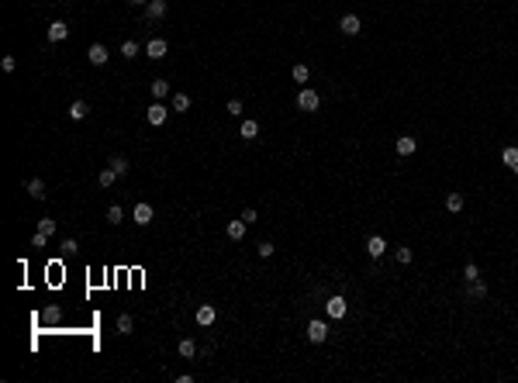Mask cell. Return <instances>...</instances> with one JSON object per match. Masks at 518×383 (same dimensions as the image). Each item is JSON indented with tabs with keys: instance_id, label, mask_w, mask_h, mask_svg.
I'll return each mask as SVG.
<instances>
[{
	"instance_id": "1",
	"label": "cell",
	"mask_w": 518,
	"mask_h": 383,
	"mask_svg": "<svg viewBox=\"0 0 518 383\" xmlns=\"http://www.w3.org/2000/svg\"><path fill=\"white\" fill-rule=\"evenodd\" d=\"M166 52H169L166 38H149V42H145V56H149V59H166Z\"/></svg>"
},
{
	"instance_id": "2",
	"label": "cell",
	"mask_w": 518,
	"mask_h": 383,
	"mask_svg": "<svg viewBox=\"0 0 518 383\" xmlns=\"http://www.w3.org/2000/svg\"><path fill=\"white\" fill-rule=\"evenodd\" d=\"M152 204H135V211H131V221L138 225V228H145V225H152Z\"/></svg>"
},
{
	"instance_id": "3",
	"label": "cell",
	"mask_w": 518,
	"mask_h": 383,
	"mask_svg": "<svg viewBox=\"0 0 518 383\" xmlns=\"http://www.w3.org/2000/svg\"><path fill=\"white\" fill-rule=\"evenodd\" d=\"M325 311H328V318H346V311H349V304H346V297H328L325 300Z\"/></svg>"
},
{
	"instance_id": "4",
	"label": "cell",
	"mask_w": 518,
	"mask_h": 383,
	"mask_svg": "<svg viewBox=\"0 0 518 383\" xmlns=\"http://www.w3.org/2000/svg\"><path fill=\"white\" fill-rule=\"evenodd\" d=\"M318 104H321V97H318V93H314V90H301V93H297V107H301V111H318Z\"/></svg>"
},
{
	"instance_id": "5",
	"label": "cell",
	"mask_w": 518,
	"mask_h": 383,
	"mask_svg": "<svg viewBox=\"0 0 518 383\" xmlns=\"http://www.w3.org/2000/svg\"><path fill=\"white\" fill-rule=\"evenodd\" d=\"M145 118H149V124L159 128V124H166V118H169V107H162V100H155L152 107L145 111Z\"/></svg>"
},
{
	"instance_id": "6",
	"label": "cell",
	"mask_w": 518,
	"mask_h": 383,
	"mask_svg": "<svg viewBox=\"0 0 518 383\" xmlns=\"http://www.w3.org/2000/svg\"><path fill=\"white\" fill-rule=\"evenodd\" d=\"M366 252H370V259H384V252H387L384 235H370V238H366Z\"/></svg>"
},
{
	"instance_id": "7",
	"label": "cell",
	"mask_w": 518,
	"mask_h": 383,
	"mask_svg": "<svg viewBox=\"0 0 518 383\" xmlns=\"http://www.w3.org/2000/svg\"><path fill=\"white\" fill-rule=\"evenodd\" d=\"M307 338H311V342H325V338H328V324L321 321V318L307 321Z\"/></svg>"
},
{
	"instance_id": "8",
	"label": "cell",
	"mask_w": 518,
	"mask_h": 383,
	"mask_svg": "<svg viewBox=\"0 0 518 383\" xmlns=\"http://www.w3.org/2000/svg\"><path fill=\"white\" fill-rule=\"evenodd\" d=\"M338 31H342V35H360V31H363V25H360V18H356V14H342Z\"/></svg>"
},
{
	"instance_id": "9",
	"label": "cell",
	"mask_w": 518,
	"mask_h": 383,
	"mask_svg": "<svg viewBox=\"0 0 518 383\" xmlns=\"http://www.w3.org/2000/svg\"><path fill=\"white\" fill-rule=\"evenodd\" d=\"M245 228H249V225H245L242 218H239V221H228V225H225V235L232 238V242H242V238H245Z\"/></svg>"
},
{
	"instance_id": "10",
	"label": "cell",
	"mask_w": 518,
	"mask_h": 383,
	"mask_svg": "<svg viewBox=\"0 0 518 383\" xmlns=\"http://www.w3.org/2000/svg\"><path fill=\"white\" fill-rule=\"evenodd\" d=\"M194 318H197V324H204V328H208V324H214V318H218V311H214V304H201Z\"/></svg>"
},
{
	"instance_id": "11",
	"label": "cell",
	"mask_w": 518,
	"mask_h": 383,
	"mask_svg": "<svg viewBox=\"0 0 518 383\" xmlns=\"http://www.w3.org/2000/svg\"><path fill=\"white\" fill-rule=\"evenodd\" d=\"M87 59H90L93 66H104V62H107V49H104L100 42H93L90 49H87Z\"/></svg>"
},
{
	"instance_id": "12",
	"label": "cell",
	"mask_w": 518,
	"mask_h": 383,
	"mask_svg": "<svg viewBox=\"0 0 518 383\" xmlns=\"http://www.w3.org/2000/svg\"><path fill=\"white\" fill-rule=\"evenodd\" d=\"M162 14H166V0H149V4H145V18H149V21H159Z\"/></svg>"
},
{
	"instance_id": "13",
	"label": "cell",
	"mask_w": 518,
	"mask_h": 383,
	"mask_svg": "<svg viewBox=\"0 0 518 383\" xmlns=\"http://www.w3.org/2000/svg\"><path fill=\"white\" fill-rule=\"evenodd\" d=\"M394 148H397V155H415V148H418V142H415L411 135H401Z\"/></svg>"
},
{
	"instance_id": "14",
	"label": "cell",
	"mask_w": 518,
	"mask_h": 383,
	"mask_svg": "<svg viewBox=\"0 0 518 383\" xmlns=\"http://www.w3.org/2000/svg\"><path fill=\"white\" fill-rule=\"evenodd\" d=\"M87 114H90V104H87V100H73V104H69V118L73 121H83Z\"/></svg>"
},
{
	"instance_id": "15",
	"label": "cell",
	"mask_w": 518,
	"mask_h": 383,
	"mask_svg": "<svg viewBox=\"0 0 518 383\" xmlns=\"http://www.w3.org/2000/svg\"><path fill=\"white\" fill-rule=\"evenodd\" d=\"M66 35H69L66 21H52L49 25V42H66Z\"/></svg>"
},
{
	"instance_id": "16",
	"label": "cell",
	"mask_w": 518,
	"mask_h": 383,
	"mask_svg": "<svg viewBox=\"0 0 518 383\" xmlns=\"http://www.w3.org/2000/svg\"><path fill=\"white\" fill-rule=\"evenodd\" d=\"M501 162H504V166H508L511 173H518V148H515V145H508L504 152H501Z\"/></svg>"
},
{
	"instance_id": "17",
	"label": "cell",
	"mask_w": 518,
	"mask_h": 383,
	"mask_svg": "<svg viewBox=\"0 0 518 383\" xmlns=\"http://www.w3.org/2000/svg\"><path fill=\"white\" fill-rule=\"evenodd\" d=\"M177 352H180L183 359H194V355H197V342H194V338H180Z\"/></svg>"
},
{
	"instance_id": "18",
	"label": "cell",
	"mask_w": 518,
	"mask_h": 383,
	"mask_svg": "<svg viewBox=\"0 0 518 383\" xmlns=\"http://www.w3.org/2000/svg\"><path fill=\"white\" fill-rule=\"evenodd\" d=\"M466 294L473 297V300H484V297H487V287H484L480 280H470V283H466Z\"/></svg>"
},
{
	"instance_id": "19",
	"label": "cell",
	"mask_w": 518,
	"mask_h": 383,
	"mask_svg": "<svg viewBox=\"0 0 518 383\" xmlns=\"http://www.w3.org/2000/svg\"><path fill=\"white\" fill-rule=\"evenodd\" d=\"M118 179H121V176H118V173H114V169H111V166H107V169H100V173H97V183H100V186H114V183H118Z\"/></svg>"
},
{
	"instance_id": "20",
	"label": "cell",
	"mask_w": 518,
	"mask_h": 383,
	"mask_svg": "<svg viewBox=\"0 0 518 383\" xmlns=\"http://www.w3.org/2000/svg\"><path fill=\"white\" fill-rule=\"evenodd\" d=\"M28 194L35 197V201H45V179H38V176H35V179L28 183Z\"/></svg>"
},
{
	"instance_id": "21",
	"label": "cell",
	"mask_w": 518,
	"mask_h": 383,
	"mask_svg": "<svg viewBox=\"0 0 518 383\" xmlns=\"http://www.w3.org/2000/svg\"><path fill=\"white\" fill-rule=\"evenodd\" d=\"M290 76H294V83H307V80H311V69H307L304 62H297V66L290 69Z\"/></svg>"
},
{
	"instance_id": "22",
	"label": "cell",
	"mask_w": 518,
	"mask_h": 383,
	"mask_svg": "<svg viewBox=\"0 0 518 383\" xmlns=\"http://www.w3.org/2000/svg\"><path fill=\"white\" fill-rule=\"evenodd\" d=\"M149 90H152V97H155V100L169 97V83H166V80H152V87H149Z\"/></svg>"
},
{
	"instance_id": "23",
	"label": "cell",
	"mask_w": 518,
	"mask_h": 383,
	"mask_svg": "<svg viewBox=\"0 0 518 383\" xmlns=\"http://www.w3.org/2000/svg\"><path fill=\"white\" fill-rule=\"evenodd\" d=\"M239 135H242L245 142H252V138L259 135V124H256V121H242V131H239Z\"/></svg>"
},
{
	"instance_id": "24",
	"label": "cell",
	"mask_w": 518,
	"mask_h": 383,
	"mask_svg": "<svg viewBox=\"0 0 518 383\" xmlns=\"http://www.w3.org/2000/svg\"><path fill=\"white\" fill-rule=\"evenodd\" d=\"M107 166H111L118 176H124V173H128V159H124V155H111V162H107Z\"/></svg>"
},
{
	"instance_id": "25",
	"label": "cell",
	"mask_w": 518,
	"mask_h": 383,
	"mask_svg": "<svg viewBox=\"0 0 518 383\" xmlns=\"http://www.w3.org/2000/svg\"><path fill=\"white\" fill-rule=\"evenodd\" d=\"M107 221H111V225H121V221H124V207L121 204H111V207H107Z\"/></svg>"
},
{
	"instance_id": "26",
	"label": "cell",
	"mask_w": 518,
	"mask_h": 383,
	"mask_svg": "<svg viewBox=\"0 0 518 383\" xmlns=\"http://www.w3.org/2000/svg\"><path fill=\"white\" fill-rule=\"evenodd\" d=\"M173 111H183V114L190 111V97L187 93H173Z\"/></svg>"
},
{
	"instance_id": "27",
	"label": "cell",
	"mask_w": 518,
	"mask_h": 383,
	"mask_svg": "<svg viewBox=\"0 0 518 383\" xmlns=\"http://www.w3.org/2000/svg\"><path fill=\"white\" fill-rule=\"evenodd\" d=\"M446 207H449L453 214H459V211H463V194H449V197H446Z\"/></svg>"
},
{
	"instance_id": "28",
	"label": "cell",
	"mask_w": 518,
	"mask_h": 383,
	"mask_svg": "<svg viewBox=\"0 0 518 383\" xmlns=\"http://www.w3.org/2000/svg\"><path fill=\"white\" fill-rule=\"evenodd\" d=\"M131 328H135L131 314H118V331H121V335H131Z\"/></svg>"
},
{
	"instance_id": "29",
	"label": "cell",
	"mask_w": 518,
	"mask_h": 383,
	"mask_svg": "<svg viewBox=\"0 0 518 383\" xmlns=\"http://www.w3.org/2000/svg\"><path fill=\"white\" fill-rule=\"evenodd\" d=\"M463 280L470 283V280H480V269H477V263H466L463 266Z\"/></svg>"
},
{
	"instance_id": "30",
	"label": "cell",
	"mask_w": 518,
	"mask_h": 383,
	"mask_svg": "<svg viewBox=\"0 0 518 383\" xmlns=\"http://www.w3.org/2000/svg\"><path fill=\"white\" fill-rule=\"evenodd\" d=\"M56 228H59V225H56L52 218H42V221H38V232H45V235H56Z\"/></svg>"
},
{
	"instance_id": "31",
	"label": "cell",
	"mask_w": 518,
	"mask_h": 383,
	"mask_svg": "<svg viewBox=\"0 0 518 383\" xmlns=\"http://www.w3.org/2000/svg\"><path fill=\"white\" fill-rule=\"evenodd\" d=\"M121 56H128V59H131V56H138V42H131V38H128V42H121Z\"/></svg>"
},
{
	"instance_id": "32",
	"label": "cell",
	"mask_w": 518,
	"mask_h": 383,
	"mask_svg": "<svg viewBox=\"0 0 518 383\" xmlns=\"http://www.w3.org/2000/svg\"><path fill=\"white\" fill-rule=\"evenodd\" d=\"M45 245H49V235H45V232H35V235H31V249H45Z\"/></svg>"
},
{
	"instance_id": "33",
	"label": "cell",
	"mask_w": 518,
	"mask_h": 383,
	"mask_svg": "<svg viewBox=\"0 0 518 383\" xmlns=\"http://www.w3.org/2000/svg\"><path fill=\"white\" fill-rule=\"evenodd\" d=\"M225 111H228L232 118H242V100H228V104H225Z\"/></svg>"
},
{
	"instance_id": "34",
	"label": "cell",
	"mask_w": 518,
	"mask_h": 383,
	"mask_svg": "<svg viewBox=\"0 0 518 383\" xmlns=\"http://www.w3.org/2000/svg\"><path fill=\"white\" fill-rule=\"evenodd\" d=\"M411 259H415V252H411L408 245H404V249H397V263H401V266H408Z\"/></svg>"
},
{
	"instance_id": "35",
	"label": "cell",
	"mask_w": 518,
	"mask_h": 383,
	"mask_svg": "<svg viewBox=\"0 0 518 383\" xmlns=\"http://www.w3.org/2000/svg\"><path fill=\"white\" fill-rule=\"evenodd\" d=\"M0 66H4V73H14V69H18V59H14V56H4Z\"/></svg>"
},
{
	"instance_id": "36",
	"label": "cell",
	"mask_w": 518,
	"mask_h": 383,
	"mask_svg": "<svg viewBox=\"0 0 518 383\" xmlns=\"http://www.w3.org/2000/svg\"><path fill=\"white\" fill-rule=\"evenodd\" d=\"M256 252H259L263 259H270V256H273L276 249H273V245H270V242H259V249H256Z\"/></svg>"
},
{
	"instance_id": "37",
	"label": "cell",
	"mask_w": 518,
	"mask_h": 383,
	"mask_svg": "<svg viewBox=\"0 0 518 383\" xmlns=\"http://www.w3.org/2000/svg\"><path fill=\"white\" fill-rule=\"evenodd\" d=\"M242 221H245V225H252V221H256V207H245V211H242Z\"/></svg>"
},
{
	"instance_id": "38",
	"label": "cell",
	"mask_w": 518,
	"mask_h": 383,
	"mask_svg": "<svg viewBox=\"0 0 518 383\" xmlns=\"http://www.w3.org/2000/svg\"><path fill=\"white\" fill-rule=\"evenodd\" d=\"M131 4H135V7H145V4H149V0H131Z\"/></svg>"
}]
</instances>
